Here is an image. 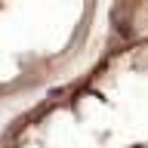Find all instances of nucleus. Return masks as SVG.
<instances>
[{
    "label": "nucleus",
    "mask_w": 148,
    "mask_h": 148,
    "mask_svg": "<svg viewBox=\"0 0 148 148\" xmlns=\"http://www.w3.org/2000/svg\"><path fill=\"white\" fill-rule=\"evenodd\" d=\"M145 3L108 6L102 49L65 83L18 108L0 148H145Z\"/></svg>",
    "instance_id": "f257e3e1"
},
{
    "label": "nucleus",
    "mask_w": 148,
    "mask_h": 148,
    "mask_svg": "<svg viewBox=\"0 0 148 148\" xmlns=\"http://www.w3.org/2000/svg\"><path fill=\"white\" fill-rule=\"evenodd\" d=\"M105 18V3H0V111L74 77L102 46Z\"/></svg>",
    "instance_id": "f03ea898"
}]
</instances>
